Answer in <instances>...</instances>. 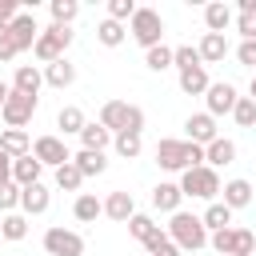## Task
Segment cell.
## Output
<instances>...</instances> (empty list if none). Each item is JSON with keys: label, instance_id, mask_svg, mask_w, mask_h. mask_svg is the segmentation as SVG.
Here are the masks:
<instances>
[{"label": "cell", "instance_id": "cell-1", "mask_svg": "<svg viewBox=\"0 0 256 256\" xmlns=\"http://www.w3.org/2000/svg\"><path fill=\"white\" fill-rule=\"evenodd\" d=\"M156 164H160L164 172H188V168H200V164H204V148L192 144V140H172V136H164V140L156 144Z\"/></svg>", "mask_w": 256, "mask_h": 256}, {"label": "cell", "instance_id": "cell-2", "mask_svg": "<svg viewBox=\"0 0 256 256\" xmlns=\"http://www.w3.org/2000/svg\"><path fill=\"white\" fill-rule=\"evenodd\" d=\"M208 228H204V220L200 216H192V212H172V220H168V240L180 248V252H200L204 244H208Z\"/></svg>", "mask_w": 256, "mask_h": 256}, {"label": "cell", "instance_id": "cell-3", "mask_svg": "<svg viewBox=\"0 0 256 256\" xmlns=\"http://www.w3.org/2000/svg\"><path fill=\"white\" fill-rule=\"evenodd\" d=\"M100 124L120 136V132H144V108L128 104V100H104L100 104Z\"/></svg>", "mask_w": 256, "mask_h": 256}, {"label": "cell", "instance_id": "cell-4", "mask_svg": "<svg viewBox=\"0 0 256 256\" xmlns=\"http://www.w3.org/2000/svg\"><path fill=\"white\" fill-rule=\"evenodd\" d=\"M220 172L216 168H208V164H200V168H188V172H180V192L184 196H192V200H216L220 196Z\"/></svg>", "mask_w": 256, "mask_h": 256}, {"label": "cell", "instance_id": "cell-5", "mask_svg": "<svg viewBox=\"0 0 256 256\" xmlns=\"http://www.w3.org/2000/svg\"><path fill=\"white\" fill-rule=\"evenodd\" d=\"M72 28H64V24H48V28H40V40H36V48H32V56L48 68V64H56V60H64V52H68V44H72Z\"/></svg>", "mask_w": 256, "mask_h": 256}, {"label": "cell", "instance_id": "cell-6", "mask_svg": "<svg viewBox=\"0 0 256 256\" xmlns=\"http://www.w3.org/2000/svg\"><path fill=\"white\" fill-rule=\"evenodd\" d=\"M128 36H132L144 52L156 48V44H164V16H160L156 8H136L132 24H128Z\"/></svg>", "mask_w": 256, "mask_h": 256}, {"label": "cell", "instance_id": "cell-7", "mask_svg": "<svg viewBox=\"0 0 256 256\" xmlns=\"http://www.w3.org/2000/svg\"><path fill=\"white\" fill-rule=\"evenodd\" d=\"M216 256H256V232L252 228H224L208 236Z\"/></svg>", "mask_w": 256, "mask_h": 256}, {"label": "cell", "instance_id": "cell-8", "mask_svg": "<svg viewBox=\"0 0 256 256\" xmlns=\"http://www.w3.org/2000/svg\"><path fill=\"white\" fill-rule=\"evenodd\" d=\"M44 252L48 256H84V236L56 224V228L44 232Z\"/></svg>", "mask_w": 256, "mask_h": 256}, {"label": "cell", "instance_id": "cell-9", "mask_svg": "<svg viewBox=\"0 0 256 256\" xmlns=\"http://www.w3.org/2000/svg\"><path fill=\"white\" fill-rule=\"evenodd\" d=\"M36 104H40V96L12 92V96H8V104L0 108V116H4V124H8V128H24V124H32V116H36Z\"/></svg>", "mask_w": 256, "mask_h": 256}, {"label": "cell", "instance_id": "cell-10", "mask_svg": "<svg viewBox=\"0 0 256 256\" xmlns=\"http://www.w3.org/2000/svg\"><path fill=\"white\" fill-rule=\"evenodd\" d=\"M32 156H36L44 168H64V164L72 160V152H68V144H64L60 136H36V140H32Z\"/></svg>", "mask_w": 256, "mask_h": 256}, {"label": "cell", "instance_id": "cell-11", "mask_svg": "<svg viewBox=\"0 0 256 256\" xmlns=\"http://www.w3.org/2000/svg\"><path fill=\"white\" fill-rule=\"evenodd\" d=\"M236 100H240V92H236V84H228V80H216L208 92H204V112L208 116H232V108H236Z\"/></svg>", "mask_w": 256, "mask_h": 256}, {"label": "cell", "instance_id": "cell-12", "mask_svg": "<svg viewBox=\"0 0 256 256\" xmlns=\"http://www.w3.org/2000/svg\"><path fill=\"white\" fill-rule=\"evenodd\" d=\"M8 36H12L16 52H28V48H36V40H40V24H36V16H32V12H20V16L8 24Z\"/></svg>", "mask_w": 256, "mask_h": 256}, {"label": "cell", "instance_id": "cell-13", "mask_svg": "<svg viewBox=\"0 0 256 256\" xmlns=\"http://www.w3.org/2000/svg\"><path fill=\"white\" fill-rule=\"evenodd\" d=\"M216 136H220V132H216V116H208V112H192V116L184 120V140L208 148Z\"/></svg>", "mask_w": 256, "mask_h": 256}, {"label": "cell", "instance_id": "cell-14", "mask_svg": "<svg viewBox=\"0 0 256 256\" xmlns=\"http://www.w3.org/2000/svg\"><path fill=\"white\" fill-rule=\"evenodd\" d=\"M104 216L116 220V224H128V220L136 216V200H132V192H124V188L108 192V196H104Z\"/></svg>", "mask_w": 256, "mask_h": 256}, {"label": "cell", "instance_id": "cell-15", "mask_svg": "<svg viewBox=\"0 0 256 256\" xmlns=\"http://www.w3.org/2000/svg\"><path fill=\"white\" fill-rule=\"evenodd\" d=\"M52 208V192L44 188V184H28L24 192H20V212L24 216H44Z\"/></svg>", "mask_w": 256, "mask_h": 256}, {"label": "cell", "instance_id": "cell-16", "mask_svg": "<svg viewBox=\"0 0 256 256\" xmlns=\"http://www.w3.org/2000/svg\"><path fill=\"white\" fill-rule=\"evenodd\" d=\"M180 204H184V192H180V184H172V180H160L156 188H152V208L156 212H180Z\"/></svg>", "mask_w": 256, "mask_h": 256}, {"label": "cell", "instance_id": "cell-17", "mask_svg": "<svg viewBox=\"0 0 256 256\" xmlns=\"http://www.w3.org/2000/svg\"><path fill=\"white\" fill-rule=\"evenodd\" d=\"M196 52H200L204 64H220V60L228 56V36H220V32H204L200 44H196Z\"/></svg>", "mask_w": 256, "mask_h": 256}, {"label": "cell", "instance_id": "cell-18", "mask_svg": "<svg viewBox=\"0 0 256 256\" xmlns=\"http://www.w3.org/2000/svg\"><path fill=\"white\" fill-rule=\"evenodd\" d=\"M40 84H44V72L36 64H20L12 76V92H24V96H40Z\"/></svg>", "mask_w": 256, "mask_h": 256}, {"label": "cell", "instance_id": "cell-19", "mask_svg": "<svg viewBox=\"0 0 256 256\" xmlns=\"http://www.w3.org/2000/svg\"><path fill=\"white\" fill-rule=\"evenodd\" d=\"M0 148H4L12 160L32 156V136H28L24 128H4V132H0Z\"/></svg>", "mask_w": 256, "mask_h": 256}, {"label": "cell", "instance_id": "cell-20", "mask_svg": "<svg viewBox=\"0 0 256 256\" xmlns=\"http://www.w3.org/2000/svg\"><path fill=\"white\" fill-rule=\"evenodd\" d=\"M112 140H116V136H112L100 120H88V124H84V132H80V148H88V152H104Z\"/></svg>", "mask_w": 256, "mask_h": 256}, {"label": "cell", "instance_id": "cell-21", "mask_svg": "<svg viewBox=\"0 0 256 256\" xmlns=\"http://www.w3.org/2000/svg\"><path fill=\"white\" fill-rule=\"evenodd\" d=\"M236 160V144L228 140V136H216L208 148H204V164L208 168H224V164H232Z\"/></svg>", "mask_w": 256, "mask_h": 256}, {"label": "cell", "instance_id": "cell-22", "mask_svg": "<svg viewBox=\"0 0 256 256\" xmlns=\"http://www.w3.org/2000/svg\"><path fill=\"white\" fill-rule=\"evenodd\" d=\"M40 172H44V164H40L36 156H20V160H12V184H20V188L40 184Z\"/></svg>", "mask_w": 256, "mask_h": 256}, {"label": "cell", "instance_id": "cell-23", "mask_svg": "<svg viewBox=\"0 0 256 256\" xmlns=\"http://www.w3.org/2000/svg\"><path fill=\"white\" fill-rule=\"evenodd\" d=\"M228 24H232V8L224 4V0H212V4H204V28L208 32H228Z\"/></svg>", "mask_w": 256, "mask_h": 256}, {"label": "cell", "instance_id": "cell-24", "mask_svg": "<svg viewBox=\"0 0 256 256\" xmlns=\"http://www.w3.org/2000/svg\"><path fill=\"white\" fill-rule=\"evenodd\" d=\"M72 216H76L80 224H92L96 216H104V200H96V192H80V196L72 200Z\"/></svg>", "mask_w": 256, "mask_h": 256}, {"label": "cell", "instance_id": "cell-25", "mask_svg": "<svg viewBox=\"0 0 256 256\" xmlns=\"http://www.w3.org/2000/svg\"><path fill=\"white\" fill-rule=\"evenodd\" d=\"M72 164L80 168V176H84V180H88V176H100V172H108V160H104V152H88V148L72 152Z\"/></svg>", "mask_w": 256, "mask_h": 256}, {"label": "cell", "instance_id": "cell-26", "mask_svg": "<svg viewBox=\"0 0 256 256\" xmlns=\"http://www.w3.org/2000/svg\"><path fill=\"white\" fill-rule=\"evenodd\" d=\"M220 192H224V204H228L232 212H236V208H248V204H252V184H248V180H240V176H236V180H228V184H224Z\"/></svg>", "mask_w": 256, "mask_h": 256}, {"label": "cell", "instance_id": "cell-27", "mask_svg": "<svg viewBox=\"0 0 256 256\" xmlns=\"http://www.w3.org/2000/svg\"><path fill=\"white\" fill-rule=\"evenodd\" d=\"M200 220H204V228H208V232H224V228H232V208H228L224 200H212V204L204 208V216H200Z\"/></svg>", "mask_w": 256, "mask_h": 256}, {"label": "cell", "instance_id": "cell-28", "mask_svg": "<svg viewBox=\"0 0 256 256\" xmlns=\"http://www.w3.org/2000/svg\"><path fill=\"white\" fill-rule=\"evenodd\" d=\"M96 40H100L104 48H120V44L128 40V24H116V20L104 16V20L96 24Z\"/></svg>", "mask_w": 256, "mask_h": 256}, {"label": "cell", "instance_id": "cell-29", "mask_svg": "<svg viewBox=\"0 0 256 256\" xmlns=\"http://www.w3.org/2000/svg\"><path fill=\"white\" fill-rule=\"evenodd\" d=\"M76 80V64L64 56V60H56V64H48L44 68V84H52V88H68Z\"/></svg>", "mask_w": 256, "mask_h": 256}, {"label": "cell", "instance_id": "cell-30", "mask_svg": "<svg viewBox=\"0 0 256 256\" xmlns=\"http://www.w3.org/2000/svg\"><path fill=\"white\" fill-rule=\"evenodd\" d=\"M208 88H212V80H208V72H204V68L180 72V92H184V96H204Z\"/></svg>", "mask_w": 256, "mask_h": 256}, {"label": "cell", "instance_id": "cell-31", "mask_svg": "<svg viewBox=\"0 0 256 256\" xmlns=\"http://www.w3.org/2000/svg\"><path fill=\"white\" fill-rule=\"evenodd\" d=\"M84 124H88V120H84V112H80L76 104H64L60 116H56V128H64V136H80Z\"/></svg>", "mask_w": 256, "mask_h": 256}, {"label": "cell", "instance_id": "cell-32", "mask_svg": "<svg viewBox=\"0 0 256 256\" xmlns=\"http://www.w3.org/2000/svg\"><path fill=\"white\" fill-rule=\"evenodd\" d=\"M24 236H28V216H24V212H8V216L0 220V240H12V244H16V240H24Z\"/></svg>", "mask_w": 256, "mask_h": 256}, {"label": "cell", "instance_id": "cell-33", "mask_svg": "<svg viewBox=\"0 0 256 256\" xmlns=\"http://www.w3.org/2000/svg\"><path fill=\"white\" fill-rule=\"evenodd\" d=\"M112 148H116L120 160H136V156L144 152V140H140V132H120V136L112 140Z\"/></svg>", "mask_w": 256, "mask_h": 256}, {"label": "cell", "instance_id": "cell-34", "mask_svg": "<svg viewBox=\"0 0 256 256\" xmlns=\"http://www.w3.org/2000/svg\"><path fill=\"white\" fill-rule=\"evenodd\" d=\"M128 232H132V236H136L140 244H148V240H152V236L160 232V224H156V220H152L148 212H136V216L128 220Z\"/></svg>", "mask_w": 256, "mask_h": 256}, {"label": "cell", "instance_id": "cell-35", "mask_svg": "<svg viewBox=\"0 0 256 256\" xmlns=\"http://www.w3.org/2000/svg\"><path fill=\"white\" fill-rule=\"evenodd\" d=\"M48 12H52V24L72 28V20L80 16V4H76V0H52V4H48Z\"/></svg>", "mask_w": 256, "mask_h": 256}, {"label": "cell", "instance_id": "cell-36", "mask_svg": "<svg viewBox=\"0 0 256 256\" xmlns=\"http://www.w3.org/2000/svg\"><path fill=\"white\" fill-rule=\"evenodd\" d=\"M172 68L192 72V68H204V60H200V52L192 44H180V48H172Z\"/></svg>", "mask_w": 256, "mask_h": 256}, {"label": "cell", "instance_id": "cell-37", "mask_svg": "<svg viewBox=\"0 0 256 256\" xmlns=\"http://www.w3.org/2000/svg\"><path fill=\"white\" fill-rule=\"evenodd\" d=\"M80 184H84V176H80V168L68 160L64 168H56V188H64V192H80Z\"/></svg>", "mask_w": 256, "mask_h": 256}, {"label": "cell", "instance_id": "cell-38", "mask_svg": "<svg viewBox=\"0 0 256 256\" xmlns=\"http://www.w3.org/2000/svg\"><path fill=\"white\" fill-rule=\"evenodd\" d=\"M232 120H236L240 128H256V100H252V96H240L236 108H232Z\"/></svg>", "mask_w": 256, "mask_h": 256}, {"label": "cell", "instance_id": "cell-39", "mask_svg": "<svg viewBox=\"0 0 256 256\" xmlns=\"http://www.w3.org/2000/svg\"><path fill=\"white\" fill-rule=\"evenodd\" d=\"M144 64H148L152 72H164V68H172V48H168V44H156V48H148V52H144Z\"/></svg>", "mask_w": 256, "mask_h": 256}, {"label": "cell", "instance_id": "cell-40", "mask_svg": "<svg viewBox=\"0 0 256 256\" xmlns=\"http://www.w3.org/2000/svg\"><path fill=\"white\" fill-rule=\"evenodd\" d=\"M132 16H136V4H132V0H108V20L132 24Z\"/></svg>", "mask_w": 256, "mask_h": 256}, {"label": "cell", "instance_id": "cell-41", "mask_svg": "<svg viewBox=\"0 0 256 256\" xmlns=\"http://www.w3.org/2000/svg\"><path fill=\"white\" fill-rule=\"evenodd\" d=\"M20 192H24V188H20V184H12V180H8V184H0V212H4V216L20 208Z\"/></svg>", "mask_w": 256, "mask_h": 256}, {"label": "cell", "instance_id": "cell-42", "mask_svg": "<svg viewBox=\"0 0 256 256\" xmlns=\"http://www.w3.org/2000/svg\"><path fill=\"white\" fill-rule=\"evenodd\" d=\"M236 60H240L244 68H252V72H256V40H240V48H236Z\"/></svg>", "mask_w": 256, "mask_h": 256}, {"label": "cell", "instance_id": "cell-43", "mask_svg": "<svg viewBox=\"0 0 256 256\" xmlns=\"http://www.w3.org/2000/svg\"><path fill=\"white\" fill-rule=\"evenodd\" d=\"M20 16V4L16 0H0V24H12Z\"/></svg>", "mask_w": 256, "mask_h": 256}, {"label": "cell", "instance_id": "cell-44", "mask_svg": "<svg viewBox=\"0 0 256 256\" xmlns=\"http://www.w3.org/2000/svg\"><path fill=\"white\" fill-rule=\"evenodd\" d=\"M236 32H240L244 40H256V16H240V20H236Z\"/></svg>", "mask_w": 256, "mask_h": 256}, {"label": "cell", "instance_id": "cell-45", "mask_svg": "<svg viewBox=\"0 0 256 256\" xmlns=\"http://www.w3.org/2000/svg\"><path fill=\"white\" fill-rule=\"evenodd\" d=\"M20 52H16V44H12V36H0V64H8V60H16Z\"/></svg>", "mask_w": 256, "mask_h": 256}, {"label": "cell", "instance_id": "cell-46", "mask_svg": "<svg viewBox=\"0 0 256 256\" xmlns=\"http://www.w3.org/2000/svg\"><path fill=\"white\" fill-rule=\"evenodd\" d=\"M8 180H12V156L0 148V184H8Z\"/></svg>", "mask_w": 256, "mask_h": 256}, {"label": "cell", "instance_id": "cell-47", "mask_svg": "<svg viewBox=\"0 0 256 256\" xmlns=\"http://www.w3.org/2000/svg\"><path fill=\"white\" fill-rule=\"evenodd\" d=\"M236 8H240V16H256V0H240Z\"/></svg>", "mask_w": 256, "mask_h": 256}, {"label": "cell", "instance_id": "cell-48", "mask_svg": "<svg viewBox=\"0 0 256 256\" xmlns=\"http://www.w3.org/2000/svg\"><path fill=\"white\" fill-rule=\"evenodd\" d=\"M152 256H184V252H180V248H176V244H172V240H168V244H164V248H160V252H152Z\"/></svg>", "mask_w": 256, "mask_h": 256}, {"label": "cell", "instance_id": "cell-49", "mask_svg": "<svg viewBox=\"0 0 256 256\" xmlns=\"http://www.w3.org/2000/svg\"><path fill=\"white\" fill-rule=\"evenodd\" d=\"M8 96H12V84H4V80H0V108L8 104Z\"/></svg>", "mask_w": 256, "mask_h": 256}, {"label": "cell", "instance_id": "cell-50", "mask_svg": "<svg viewBox=\"0 0 256 256\" xmlns=\"http://www.w3.org/2000/svg\"><path fill=\"white\" fill-rule=\"evenodd\" d=\"M248 92H252V100H256V72H252V88H248Z\"/></svg>", "mask_w": 256, "mask_h": 256}, {"label": "cell", "instance_id": "cell-51", "mask_svg": "<svg viewBox=\"0 0 256 256\" xmlns=\"http://www.w3.org/2000/svg\"><path fill=\"white\" fill-rule=\"evenodd\" d=\"M0 36H8V24H0Z\"/></svg>", "mask_w": 256, "mask_h": 256}]
</instances>
